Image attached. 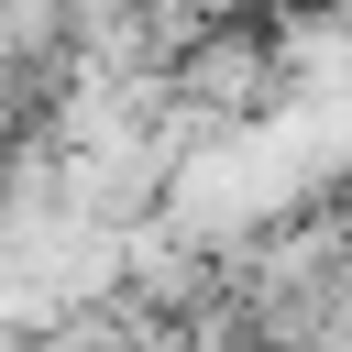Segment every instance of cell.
<instances>
[{
  "label": "cell",
  "instance_id": "6da1fadb",
  "mask_svg": "<svg viewBox=\"0 0 352 352\" xmlns=\"http://www.w3.org/2000/svg\"><path fill=\"white\" fill-rule=\"evenodd\" d=\"M286 88H297V77H286V55H275V33H264V0H253V11L198 22V33L154 66V99H176V110H187V121H209V132L264 121Z\"/></svg>",
  "mask_w": 352,
  "mask_h": 352
},
{
  "label": "cell",
  "instance_id": "7a4b0ae2",
  "mask_svg": "<svg viewBox=\"0 0 352 352\" xmlns=\"http://www.w3.org/2000/svg\"><path fill=\"white\" fill-rule=\"evenodd\" d=\"M143 352H176V341H143Z\"/></svg>",
  "mask_w": 352,
  "mask_h": 352
}]
</instances>
